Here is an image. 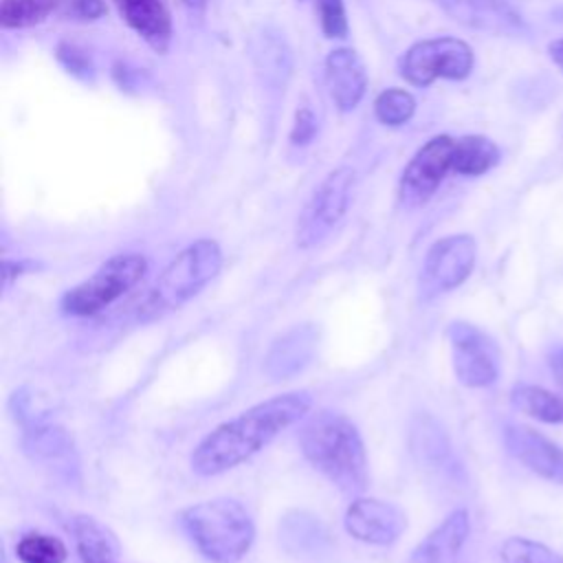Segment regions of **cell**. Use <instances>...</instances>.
<instances>
[{"mask_svg":"<svg viewBox=\"0 0 563 563\" xmlns=\"http://www.w3.org/2000/svg\"><path fill=\"white\" fill-rule=\"evenodd\" d=\"M310 407V391L297 389L240 411L213 427L194 446L189 457L191 471L200 477H213L244 464L266 449L284 429L306 418Z\"/></svg>","mask_w":563,"mask_h":563,"instance_id":"cell-1","label":"cell"},{"mask_svg":"<svg viewBox=\"0 0 563 563\" xmlns=\"http://www.w3.org/2000/svg\"><path fill=\"white\" fill-rule=\"evenodd\" d=\"M303 457L330 484L358 495L367 486V453L358 427L343 413L319 409L299 431Z\"/></svg>","mask_w":563,"mask_h":563,"instance_id":"cell-2","label":"cell"},{"mask_svg":"<svg viewBox=\"0 0 563 563\" xmlns=\"http://www.w3.org/2000/svg\"><path fill=\"white\" fill-rule=\"evenodd\" d=\"M178 523L196 550L213 563L242 561L255 541L251 512L231 497L191 504L178 512Z\"/></svg>","mask_w":563,"mask_h":563,"instance_id":"cell-3","label":"cell"},{"mask_svg":"<svg viewBox=\"0 0 563 563\" xmlns=\"http://www.w3.org/2000/svg\"><path fill=\"white\" fill-rule=\"evenodd\" d=\"M222 268V249L216 240L202 238L185 246L156 277L139 317L154 319L194 299Z\"/></svg>","mask_w":563,"mask_h":563,"instance_id":"cell-4","label":"cell"},{"mask_svg":"<svg viewBox=\"0 0 563 563\" xmlns=\"http://www.w3.org/2000/svg\"><path fill=\"white\" fill-rule=\"evenodd\" d=\"M147 273L141 253H117L108 257L90 277L68 288L59 299V310L68 317H90L114 303L134 288Z\"/></svg>","mask_w":563,"mask_h":563,"instance_id":"cell-5","label":"cell"},{"mask_svg":"<svg viewBox=\"0 0 563 563\" xmlns=\"http://www.w3.org/2000/svg\"><path fill=\"white\" fill-rule=\"evenodd\" d=\"M352 191L354 172L350 167H339L319 183L297 218L295 242L299 249H312L321 244L336 229V224L347 213Z\"/></svg>","mask_w":563,"mask_h":563,"instance_id":"cell-6","label":"cell"},{"mask_svg":"<svg viewBox=\"0 0 563 563\" xmlns=\"http://www.w3.org/2000/svg\"><path fill=\"white\" fill-rule=\"evenodd\" d=\"M473 48L457 37H429L407 48L400 57V75L413 86H429L435 79H466L473 70Z\"/></svg>","mask_w":563,"mask_h":563,"instance_id":"cell-7","label":"cell"},{"mask_svg":"<svg viewBox=\"0 0 563 563\" xmlns=\"http://www.w3.org/2000/svg\"><path fill=\"white\" fill-rule=\"evenodd\" d=\"M477 244L468 233H455L433 242L422 260L418 292L424 301L462 286L473 273Z\"/></svg>","mask_w":563,"mask_h":563,"instance_id":"cell-8","label":"cell"},{"mask_svg":"<svg viewBox=\"0 0 563 563\" xmlns=\"http://www.w3.org/2000/svg\"><path fill=\"white\" fill-rule=\"evenodd\" d=\"M455 378L464 387H490L499 378V347L482 328L468 321H453L446 328Z\"/></svg>","mask_w":563,"mask_h":563,"instance_id":"cell-9","label":"cell"},{"mask_svg":"<svg viewBox=\"0 0 563 563\" xmlns=\"http://www.w3.org/2000/svg\"><path fill=\"white\" fill-rule=\"evenodd\" d=\"M453 147L455 139L440 134L413 154L400 178V200L405 207H420L435 194L444 176L453 172Z\"/></svg>","mask_w":563,"mask_h":563,"instance_id":"cell-10","label":"cell"},{"mask_svg":"<svg viewBox=\"0 0 563 563\" xmlns=\"http://www.w3.org/2000/svg\"><path fill=\"white\" fill-rule=\"evenodd\" d=\"M350 537L369 545H389L407 528V515L394 501L376 497H356L343 517Z\"/></svg>","mask_w":563,"mask_h":563,"instance_id":"cell-11","label":"cell"},{"mask_svg":"<svg viewBox=\"0 0 563 563\" xmlns=\"http://www.w3.org/2000/svg\"><path fill=\"white\" fill-rule=\"evenodd\" d=\"M508 453L539 477L563 484V446L532 427L508 422L501 429Z\"/></svg>","mask_w":563,"mask_h":563,"instance_id":"cell-12","label":"cell"},{"mask_svg":"<svg viewBox=\"0 0 563 563\" xmlns=\"http://www.w3.org/2000/svg\"><path fill=\"white\" fill-rule=\"evenodd\" d=\"M455 22L495 35H523V18L506 0H435Z\"/></svg>","mask_w":563,"mask_h":563,"instance_id":"cell-13","label":"cell"},{"mask_svg":"<svg viewBox=\"0 0 563 563\" xmlns=\"http://www.w3.org/2000/svg\"><path fill=\"white\" fill-rule=\"evenodd\" d=\"M319 332L312 323H297L282 332L264 356V372L273 380H286L303 372L314 358Z\"/></svg>","mask_w":563,"mask_h":563,"instance_id":"cell-14","label":"cell"},{"mask_svg":"<svg viewBox=\"0 0 563 563\" xmlns=\"http://www.w3.org/2000/svg\"><path fill=\"white\" fill-rule=\"evenodd\" d=\"M325 86L341 112L354 110L367 90V70L352 48H336L325 57Z\"/></svg>","mask_w":563,"mask_h":563,"instance_id":"cell-15","label":"cell"},{"mask_svg":"<svg viewBox=\"0 0 563 563\" xmlns=\"http://www.w3.org/2000/svg\"><path fill=\"white\" fill-rule=\"evenodd\" d=\"M471 532L468 510L455 508L411 552L409 563H455Z\"/></svg>","mask_w":563,"mask_h":563,"instance_id":"cell-16","label":"cell"},{"mask_svg":"<svg viewBox=\"0 0 563 563\" xmlns=\"http://www.w3.org/2000/svg\"><path fill=\"white\" fill-rule=\"evenodd\" d=\"M128 22L130 29L139 33V37L154 48L156 53H165L172 40V18L163 0H112Z\"/></svg>","mask_w":563,"mask_h":563,"instance_id":"cell-17","label":"cell"},{"mask_svg":"<svg viewBox=\"0 0 563 563\" xmlns=\"http://www.w3.org/2000/svg\"><path fill=\"white\" fill-rule=\"evenodd\" d=\"M68 530L81 563H121V545L112 530L90 515H73Z\"/></svg>","mask_w":563,"mask_h":563,"instance_id":"cell-18","label":"cell"},{"mask_svg":"<svg viewBox=\"0 0 563 563\" xmlns=\"http://www.w3.org/2000/svg\"><path fill=\"white\" fill-rule=\"evenodd\" d=\"M22 446L24 453L37 462H62L70 460V455L75 453L73 438L64 427L46 420H35V416L26 420Z\"/></svg>","mask_w":563,"mask_h":563,"instance_id":"cell-19","label":"cell"},{"mask_svg":"<svg viewBox=\"0 0 563 563\" xmlns=\"http://www.w3.org/2000/svg\"><path fill=\"white\" fill-rule=\"evenodd\" d=\"M499 163V147L479 134L455 139L451 169L462 176H482Z\"/></svg>","mask_w":563,"mask_h":563,"instance_id":"cell-20","label":"cell"},{"mask_svg":"<svg viewBox=\"0 0 563 563\" xmlns=\"http://www.w3.org/2000/svg\"><path fill=\"white\" fill-rule=\"evenodd\" d=\"M510 402L517 411L548 424H563V396L552 394L545 387L517 383L510 389Z\"/></svg>","mask_w":563,"mask_h":563,"instance_id":"cell-21","label":"cell"},{"mask_svg":"<svg viewBox=\"0 0 563 563\" xmlns=\"http://www.w3.org/2000/svg\"><path fill=\"white\" fill-rule=\"evenodd\" d=\"M62 0H2L0 2V26L2 29H26L44 22L57 11Z\"/></svg>","mask_w":563,"mask_h":563,"instance_id":"cell-22","label":"cell"},{"mask_svg":"<svg viewBox=\"0 0 563 563\" xmlns=\"http://www.w3.org/2000/svg\"><path fill=\"white\" fill-rule=\"evenodd\" d=\"M15 554L22 563H66L68 559L66 545L44 532L24 534L15 545Z\"/></svg>","mask_w":563,"mask_h":563,"instance_id":"cell-23","label":"cell"},{"mask_svg":"<svg viewBox=\"0 0 563 563\" xmlns=\"http://www.w3.org/2000/svg\"><path fill=\"white\" fill-rule=\"evenodd\" d=\"M416 112V99L409 90L387 88L374 101V114L383 125L398 128L405 125Z\"/></svg>","mask_w":563,"mask_h":563,"instance_id":"cell-24","label":"cell"},{"mask_svg":"<svg viewBox=\"0 0 563 563\" xmlns=\"http://www.w3.org/2000/svg\"><path fill=\"white\" fill-rule=\"evenodd\" d=\"M501 561L504 563H563V556L528 537H508L501 543Z\"/></svg>","mask_w":563,"mask_h":563,"instance_id":"cell-25","label":"cell"},{"mask_svg":"<svg viewBox=\"0 0 563 563\" xmlns=\"http://www.w3.org/2000/svg\"><path fill=\"white\" fill-rule=\"evenodd\" d=\"M325 537L321 523L306 512H295L292 517L284 519V539L295 541V550H310L319 548V541Z\"/></svg>","mask_w":563,"mask_h":563,"instance_id":"cell-26","label":"cell"},{"mask_svg":"<svg viewBox=\"0 0 563 563\" xmlns=\"http://www.w3.org/2000/svg\"><path fill=\"white\" fill-rule=\"evenodd\" d=\"M321 31L328 37H345L347 35V15L343 0H317Z\"/></svg>","mask_w":563,"mask_h":563,"instance_id":"cell-27","label":"cell"},{"mask_svg":"<svg viewBox=\"0 0 563 563\" xmlns=\"http://www.w3.org/2000/svg\"><path fill=\"white\" fill-rule=\"evenodd\" d=\"M57 59L68 68V73H73L77 77L88 79L92 75V66H90L88 55L84 51H79L77 46H73V44H59L57 46Z\"/></svg>","mask_w":563,"mask_h":563,"instance_id":"cell-28","label":"cell"},{"mask_svg":"<svg viewBox=\"0 0 563 563\" xmlns=\"http://www.w3.org/2000/svg\"><path fill=\"white\" fill-rule=\"evenodd\" d=\"M59 11L79 20H97L106 13L103 0H62Z\"/></svg>","mask_w":563,"mask_h":563,"instance_id":"cell-29","label":"cell"},{"mask_svg":"<svg viewBox=\"0 0 563 563\" xmlns=\"http://www.w3.org/2000/svg\"><path fill=\"white\" fill-rule=\"evenodd\" d=\"M314 132H317V119H314V114H312L308 108L297 110V114H295V125H292V130H290V141H292L295 145H306L308 141H312Z\"/></svg>","mask_w":563,"mask_h":563,"instance_id":"cell-30","label":"cell"},{"mask_svg":"<svg viewBox=\"0 0 563 563\" xmlns=\"http://www.w3.org/2000/svg\"><path fill=\"white\" fill-rule=\"evenodd\" d=\"M33 266H35L33 262H24V260H20V262L4 260L2 262V286H4V290H9L13 279H18L26 268H33Z\"/></svg>","mask_w":563,"mask_h":563,"instance_id":"cell-31","label":"cell"},{"mask_svg":"<svg viewBox=\"0 0 563 563\" xmlns=\"http://www.w3.org/2000/svg\"><path fill=\"white\" fill-rule=\"evenodd\" d=\"M548 367H550L552 376L556 378V383L563 387V343H556L550 347Z\"/></svg>","mask_w":563,"mask_h":563,"instance_id":"cell-32","label":"cell"},{"mask_svg":"<svg viewBox=\"0 0 563 563\" xmlns=\"http://www.w3.org/2000/svg\"><path fill=\"white\" fill-rule=\"evenodd\" d=\"M548 53H550L552 62L563 70V37H561V40H554V42L548 46Z\"/></svg>","mask_w":563,"mask_h":563,"instance_id":"cell-33","label":"cell"},{"mask_svg":"<svg viewBox=\"0 0 563 563\" xmlns=\"http://www.w3.org/2000/svg\"><path fill=\"white\" fill-rule=\"evenodd\" d=\"M185 7H189L191 11H202L207 7V0H183Z\"/></svg>","mask_w":563,"mask_h":563,"instance_id":"cell-34","label":"cell"},{"mask_svg":"<svg viewBox=\"0 0 563 563\" xmlns=\"http://www.w3.org/2000/svg\"><path fill=\"white\" fill-rule=\"evenodd\" d=\"M561 125H563V119H561Z\"/></svg>","mask_w":563,"mask_h":563,"instance_id":"cell-35","label":"cell"}]
</instances>
